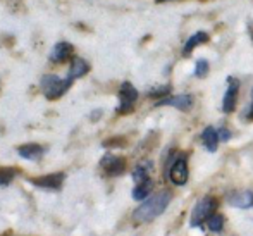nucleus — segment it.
Listing matches in <instances>:
<instances>
[{
  "label": "nucleus",
  "mask_w": 253,
  "mask_h": 236,
  "mask_svg": "<svg viewBox=\"0 0 253 236\" xmlns=\"http://www.w3.org/2000/svg\"><path fill=\"white\" fill-rule=\"evenodd\" d=\"M14 178H16V171L9 169V167H2V169H0V187L10 185Z\"/></svg>",
  "instance_id": "19"
},
{
  "label": "nucleus",
  "mask_w": 253,
  "mask_h": 236,
  "mask_svg": "<svg viewBox=\"0 0 253 236\" xmlns=\"http://www.w3.org/2000/svg\"><path fill=\"white\" fill-rule=\"evenodd\" d=\"M71 53H73V45L67 44V42H60V44L53 45L50 52V60L52 62H64Z\"/></svg>",
  "instance_id": "12"
},
{
  "label": "nucleus",
  "mask_w": 253,
  "mask_h": 236,
  "mask_svg": "<svg viewBox=\"0 0 253 236\" xmlns=\"http://www.w3.org/2000/svg\"><path fill=\"white\" fill-rule=\"evenodd\" d=\"M169 92V87H164V88H153V90L150 92V95H155V96H160V95H164V94H167Z\"/></svg>",
  "instance_id": "22"
},
{
  "label": "nucleus",
  "mask_w": 253,
  "mask_h": 236,
  "mask_svg": "<svg viewBox=\"0 0 253 236\" xmlns=\"http://www.w3.org/2000/svg\"><path fill=\"white\" fill-rule=\"evenodd\" d=\"M245 119L247 121H253V94H252V102H250V105L247 107V109H245Z\"/></svg>",
  "instance_id": "21"
},
{
  "label": "nucleus",
  "mask_w": 253,
  "mask_h": 236,
  "mask_svg": "<svg viewBox=\"0 0 253 236\" xmlns=\"http://www.w3.org/2000/svg\"><path fill=\"white\" fill-rule=\"evenodd\" d=\"M205 42H209V35H207L205 31H197V33L191 35V37L188 38L186 45H184V48H183V53L184 55H190L191 50L197 48L198 45L205 44Z\"/></svg>",
  "instance_id": "15"
},
{
  "label": "nucleus",
  "mask_w": 253,
  "mask_h": 236,
  "mask_svg": "<svg viewBox=\"0 0 253 236\" xmlns=\"http://www.w3.org/2000/svg\"><path fill=\"white\" fill-rule=\"evenodd\" d=\"M250 37H252V40H253V30H250Z\"/></svg>",
  "instance_id": "24"
},
{
  "label": "nucleus",
  "mask_w": 253,
  "mask_h": 236,
  "mask_svg": "<svg viewBox=\"0 0 253 236\" xmlns=\"http://www.w3.org/2000/svg\"><path fill=\"white\" fill-rule=\"evenodd\" d=\"M162 105H170L179 110H188L193 105V96L188 94L176 95V96H166V98H160L159 102H157V107H162Z\"/></svg>",
  "instance_id": "9"
},
{
  "label": "nucleus",
  "mask_w": 253,
  "mask_h": 236,
  "mask_svg": "<svg viewBox=\"0 0 253 236\" xmlns=\"http://www.w3.org/2000/svg\"><path fill=\"white\" fill-rule=\"evenodd\" d=\"M71 83H73L71 78H67V80H60V78L55 76V74H47V76L42 78L40 88L48 100H55V98H60V96L69 90Z\"/></svg>",
  "instance_id": "2"
},
{
  "label": "nucleus",
  "mask_w": 253,
  "mask_h": 236,
  "mask_svg": "<svg viewBox=\"0 0 253 236\" xmlns=\"http://www.w3.org/2000/svg\"><path fill=\"white\" fill-rule=\"evenodd\" d=\"M202 142H203V146H205L209 152H215L217 146H219V142H220L219 131H217L215 128H212V126L205 128V130H203V133H202Z\"/></svg>",
  "instance_id": "11"
},
{
  "label": "nucleus",
  "mask_w": 253,
  "mask_h": 236,
  "mask_svg": "<svg viewBox=\"0 0 253 236\" xmlns=\"http://www.w3.org/2000/svg\"><path fill=\"white\" fill-rule=\"evenodd\" d=\"M100 166H102V169L105 171L107 176H121V174L126 171V160H124L123 157L107 153L100 160Z\"/></svg>",
  "instance_id": "6"
},
{
  "label": "nucleus",
  "mask_w": 253,
  "mask_h": 236,
  "mask_svg": "<svg viewBox=\"0 0 253 236\" xmlns=\"http://www.w3.org/2000/svg\"><path fill=\"white\" fill-rule=\"evenodd\" d=\"M152 188H153V183H152V180H148V181H145V183H140V185H136L133 189V198L134 200H138V202H141V200H147V196L152 193Z\"/></svg>",
  "instance_id": "17"
},
{
  "label": "nucleus",
  "mask_w": 253,
  "mask_h": 236,
  "mask_svg": "<svg viewBox=\"0 0 253 236\" xmlns=\"http://www.w3.org/2000/svg\"><path fill=\"white\" fill-rule=\"evenodd\" d=\"M229 202L233 203L234 207H240V209H248V207L253 205V191H236L229 196Z\"/></svg>",
  "instance_id": "13"
},
{
  "label": "nucleus",
  "mask_w": 253,
  "mask_h": 236,
  "mask_svg": "<svg viewBox=\"0 0 253 236\" xmlns=\"http://www.w3.org/2000/svg\"><path fill=\"white\" fill-rule=\"evenodd\" d=\"M17 153H19L23 159H28V160H38L42 159V155L45 153V148L37 143H26V145H21L17 148Z\"/></svg>",
  "instance_id": "10"
},
{
  "label": "nucleus",
  "mask_w": 253,
  "mask_h": 236,
  "mask_svg": "<svg viewBox=\"0 0 253 236\" xmlns=\"http://www.w3.org/2000/svg\"><path fill=\"white\" fill-rule=\"evenodd\" d=\"M170 195L169 189H160V191L153 193L152 196H148L140 207H136L133 212V221L138 224L150 223L155 217H159L160 214H164V210L167 209V205L170 203Z\"/></svg>",
  "instance_id": "1"
},
{
  "label": "nucleus",
  "mask_w": 253,
  "mask_h": 236,
  "mask_svg": "<svg viewBox=\"0 0 253 236\" xmlns=\"http://www.w3.org/2000/svg\"><path fill=\"white\" fill-rule=\"evenodd\" d=\"M207 73H209V62L205 59H198L197 64H195V76L205 78Z\"/></svg>",
  "instance_id": "20"
},
{
  "label": "nucleus",
  "mask_w": 253,
  "mask_h": 236,
  "mask_svg": "<svg viewBox=\"0 0 253 236\" xmlns=\"http://www.w3.org/2000/svg\"><path fill=\"white\" fill-rule=\"evenodd\" d=\"M88 73V62L81 57H74L73 62H71V67H69V76L71 80H76V78H81Z\"/></svg>",
  "instance_id": "14"
},
{
  "label": "nucleus",
  "mask_w": 253,
  "mask_h": 236,
  "mask_svg": "<svg viewBox=\"0 0 253 236\" xmlns=\"http://www.w3.org/2000/svg\"><path fill=\"white\" fill-rule=\"evenodd\" d=\"M224 228V217L220 214H213L209 219V230L213 231V233H220Z\"/></svg>",
  "instance_id": "18"
},
{
  "label": "nucleus",
  "mask_w": 253,
  "mask_h": 236,
  "mask_svg": "<svg viewBox=\"0 0 253 236\" xmlns=\"http://www.w3.org/2000/svg\"><path fill=\"white\" fill-rule=\"evenodd\" d=\"M238 95H240V83L231 80L229 87H227L226 94H224V98H222V110L226 114H231L234 110L236 102H238Z\"/></svg>",
  "instance_id": "8"
},
{
  "label": "nucleus",
  "mask_w": 253,
  "mask_h": 236,
  "mask_svg": "<svg viewBox=\"0 0 253 236\" xmlns=\"http://www.w3.org/2000/svg\"><path fill=\"white\" fill-rule=\"evenodd\" d=\"M64 173H53V174H45L42 178H35L31 180V183L38 188H45V189H59L64 183Z\"/></svg>",
  "instance_id": "7"
},
{
  "label": "nucleus",
  "mask_w": 253,
  "mask_h": 236,
  "mask_svg": "<svg viewBox=\"0 0 253 236\" xmlns=\"http://www.w3.org/2000/svg\"><path fill=\"white\" fill-rule=\"evenodd\" d=\"M219 138H220V140H222V142H227V140H229V138H231V133H229V131H227V130H222V131H220V133H219Z\"/></svg>",
  "instance_id": "23"
},
{
  "label": "nucleus",
  "mask_w": 253,
  "mask_h": 236,
  "mask_svg": "<svg viewBox=\"0 0 253 236\" xmlns=\"http://www.w3.org/2000/svg\"><path fill=\"white\" fill-rule=\"evenodd\" d=\"M215 209H217V200L213 198V196H210V195L209 196H203L200 202H198L197 205L193 207V210H191L190 224L193 228L202 226V223L209 221L210 217L213 216Z\"/></svg>",
  "instance_id": "3"
},
{
  "label": "nucleus",
  "mask_w": 253,
  "mask_h": 236,
  "mask_svg": "<svg viewBox=\"0 0 253 236\" xmlns=\"http://www.w3.org/2000/svg\"><path fill=\"white\" fill-rule=\"evenodd\" d=\"M157 2H166V0H157Z\"/></svg>",
  "instance_id": "25"
},
{
  "label": "nucleus",
  "mask_w": 253,
  "mask_h": 236,
  "mask_svg": "<svg viewBox=\"0 0 253 236\" xmlns=\"http://www.w3.org/2000/svg\"><path fill=\"white\" fill-rule=\"evenodd\" d=\"M138 100V90L129 83V81H124L119 88V107H117V112L126 114L129 112L134 107Z\"/></svg>",
  "instance_id": "4"
},
{
  "label": "nucleus",
  "mask_w": 253,
  "mask_h": 236,
  "mask_svg": "<svg viewBox=\"0 0 253 236\" xmlns=\"http://www.w3.org/2000/svg\"><path fill=\"white\" fill-rule=\"evenodd\" d=\"M188 178H190V169H188V160L184 155H179L172 162L169 169V180L172 181L176 187H183L186 185Z\"/></svg>",
  "instance_id": "5"
},
{
  "label": "nucleus",
  "mask_w": 253,
  "mask_h": 236,
  "mask_svg": "<svg viewBox=\"0 0 253 236\" xmlns=\"http://www.w3.org/2000/svg\"><path fill=\"white\" fill-rule=\"evenodd\" d=\"M150 171H152V162H148V160H147V162L138 164V166L134 167V171H133L134 183L140 185V183H145V181L150 180Z\"/></svg>",
  "instance_id": "16"
}]
</instances>
